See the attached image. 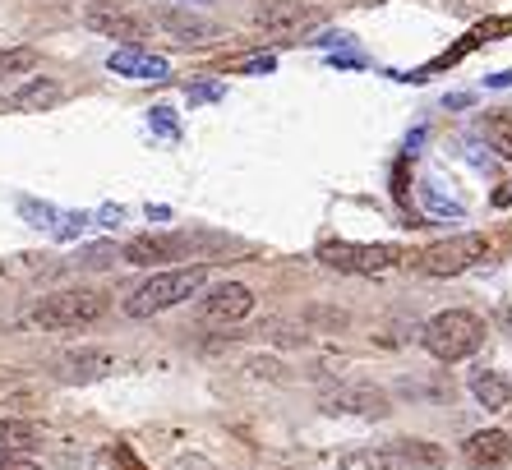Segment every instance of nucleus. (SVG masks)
<instances>
[{
  "label": "nucleus",
  "instance_id": "obj_6",
  "mask_svg": "<svg viewBox=\"0 0 512 470\" xmlns=\"http://www.w3.org/2000/svg\"><path fill=\"white\" fill-rule=\"evenodd\" d=\"M84 24L93 28L97 37H120L125 47H139L143 37H148V19L134 14L130 5H116V0H97V5H88Z\"/></svg>",
  "mask_w": 512,
  "mask_h": 470
},
{
  "label": "nucleus",
  "instance_id": "obj_7",
  "mask_svg": "<svg viewBox=\"0 0 512 470\" xmlns=\"http://www.w3.org/2000/svg\"><path fill=\"white\" fill-rule=\"evenodd\" d=\"M254 24H259L263 33L296 37V33L319 28V10H314V5H296V0H263L259 10H254Z\"/></svg>",
  "mask_w": 512,
  "mask_h": 470
},
{
  "label": "nucleus",
  "instance_id": "obj_28",
  "mask_svg": "<svg viewBox=\"0 0 512 470\" xmlns=\"http://www.w3.org/2000/svg\"><path fill=\"white\" fill-rule=\"evenodd\" d=\"M245 70H250V74H268V70H273V56H259V60H250Z\"/></svg>",
  "mask_w": 512,
  "mask_h": 470
},
{
  "label": "nucleus",
  "instance_id": "obj_33",
  "mask_svg": "<svg viewBox=\"0 0 512 470\" xmlns=\"http://www.w3.org/2000/svg\"><path fill=\"white\" fill-rule=\"evenodd\" d=\"M503 323H508V328H512V309H508V314H503Z\"/></svg>",
  "mask_w": 512,
  "mask_h": 470
},
{
  "label": "nucleus",
  "instance_id": "obj_18",
  "mask_svg": "<svg viewBox=\"0 0 512 470\" xmlns=\"http://www.w3.org/2000/svg\"><path fill=\"white\" fill-rule=\"evenodd\" d=\"M42 443V429L28 420H0V447H10V452H28V447Z\"/></svg>",
  "mask_w": 512,
  "mask_h": 470
},
{
  "label": "nucleus",
  "instance_id": "obj_12",
  "mask_svg": "<svg viewBox=\"0 0 512 470\" xmlns=\"http://www.w3.org/2000/svg\"><path fill=\"white\" fill-rule=\"evenodd\" d=\"M157 24H162V33L176 37V42H185V47H199V42H213V37H222L208 19H194V14L185 10H157L153 14Z\"/></svg>",
  "mask_w": 512,
  "mask_h": 470
},
{
  "label": "nucleus",
  "instance_id": "obj_15",
  "mask_svg": "<svg viewBox=\"0 0 512 470\" xmlns=\"http://www.w3.org/2000/svg\"><path fill=\"white\" fill-rule=\"evenodd\" d=\"M342 470H411L397 447H360V452H346Z\"/></svg>",
  "mask_w": 512,
  "mask_h": 470
},
{
  "label": "nucleus",
  "instance_id": "obj_9",
  "mask_svg": "<svg viewBox=\"0 0 512 470\" xmlns=\"http://www.w3.org/2000/svg\"><path fill=\"white\" fill-rule=\"evenodd\" d=\"M194 249L190 235H134L125 245V263L134 268H157V263H171V259H185Z\"/></svg>",
  "mask_w": 512,
  "mask_h": 470
},
{
  "label": "nucleus",
  "instance_id": "obj_14",
  "mask_svg": "<svg viewBox=\"0 0 512 470\" xmlns=\"http://www.w3.org/2000/svg\"><path fill=\"white\" fill-rule=\"evenodd\" d=\"M471 397H476L485 411H508L512 406L508 378L494 374V369H476V374H471Z\"/></svg>",
  "mask_w": 512,
  "mask_h": 470
},
{
  "label": "nucleus",
  "instance_id": "obj_8",
  "mask_svg": "<svg viewBox=\"0 0 512 470\" xmlns=\"http://www.w3.org/2000/svg\"><path fill=\"white\" fill-rule=\"evenodd\" d=\"M323 411L333 415H360V420H383L388 415V397L370 383H342V388L323 392Z\"/></svg>",
  "mask_w": 512,
  "mask_h": 470
},
{
  "label": "nucleus",
  "instance_id": "obj_29",
  "mask_svg": "<svg viewBox=\"0 0 512 470\" xmlns=\"http://www.w3.org/2000/svg\"><path fill=\"white\" fill-rule=\"evenodd\" d=\"M489 88H512V70H503V74H489Z\"/></svg>",
  "mask_w": 512,
  "mask_h": 470
},
{
  "label": "nucleus",
  "instance_id": "obj_11",
  "mask_svg": "<svg viewBox=\"0 0 512 470\" xmlns=\"http://www.w3.org/2000/svg\"><path fill=\"white\" fill-rule=\"evenodd\" d=\"M462 457L476 470H503L512 461V438L503 429H480V434H471L462 443Z\"/></svg>",
  "mask_w": 512,
  "mask_h": 470
},
{
  "label": "nucleus",
  "instance_id": "obj_25",
  "mask_svg": "<svg viewBox=\"0 0 512 470\" xmlns=\"http://www.w3.org/2000/svg\"><path fill=\"white\" fill-rule=\"evenodd\" d=\"M116 259V249L111 245H97V249H84V263L88 268H107V263Z\"/></svg>",
  "mask_w": 512,
  "mask_h": 470
},
{
  "label": "nucleus",
  "instance_id": "obj_16",
  "mask_svg": "<svg viewBox=\"0 0 512 470\" xmlns=\"http://www.w3.org/2000/svg\"><path fill=\"white\" fill-rule=\"evenodd\" d=\"M56 102H60V83L56 79H33L10 97L14 111H51Z\"/></svg>",
  "mask_w": 512,
  "mask_h": 470
},
{
  "label": "nucleus",
  "instance_id": "obj_1",
  "mask_svg": "<svg viewBox=\"0 0 512 470\" xmlns=\"http://www.w3.org/2000/svg\"><path fill=\"white\" fill-rule=\"evenodd\" d=\"M208 286V263H190V268H167L148 277L134 295H125V314L130 318H153L171 305H185L190 295H199Z\"/></svg>",
  "mask_w": 512,
  "mask_h": 470
},
{
  "label": "nucleus",
  "instance_id": "obj_19",
  "mask_svg": "<svg viewBox=\"0 0 512 470\" xmlns=\"http://www.w3.org/2000/svg\"><path fill=\"white\" fill-rule=\"evenodd\" d=\"M485 139L494 153L512 157V116H485Z\"/></svg>",
  "mask_w": 512,
  "mask_h": 470
},
{
  "label": "nucleus",
  "instance_id": "obj_21",
  "mask_svg": "<svg viewBox=\"0 0 512 470\" xmlns=\"http://www.w3.org/2000/svg\"><path fill=\"white\" fill-rule=\"evenodd\" d=\"M420 199H425V208L434 212V217H462V203H453V199H443L439 189H420Z\"/></svg>",
  "mask_w": 512,
  "mask_h": 470
},
{
  "label": "nucleus",
  "instance_id": "obj_2",
  "mask_svg": "<svg viewBox=\"0 0 512 470\" xmlns=\"http://www.w3.org/2000/svg\"><path fill=\"white\" fill-rule=\"evenodd\" d=\"M111 309V295L107 291H88V286H74V291H56V295H42L33 309H28V323L33 328H47V332H74V328H88L97 318Z\"/></svg>",
  "mask_w": 512,
  "mask_h": 470
},
{
  "label": "nucleus",
  "instance_id": "obj_20",
  "mask_svg": "<svg viewBox=\"0 0 512 470\" xmlns=\"http://www.w3.org/2000/svg\"><path fill=\"white\" fill-rule=\"evenodd\" d=\"M33 51L28 47H10V51H0V79L5 74H24V70H33Z\"/></svg>",
  "mask_w": 512,
  "mask_h": 470
},
{
  "label": "nucleus",
  "instance_id": "obj_17",
  "mask_svg": "<svg viewBox=\"0 0 512 470\" xmlns=\"http://www.w3.org/2000/svg\"><path fill=\"white\" fill-rule=\"evenodd\" d=\"M397 452L406 457V466L411 470H443V452L434 443H420V438H402V443H393Z\"/></svg>",
  "mask_w": 512,
  "mask_h": 470
},
{
  "label": "nucleus",
  "instance_id": "obj_3",
  "mask_svg": "<svg viewBox=\"0 0 512 470\" xmlns=\"http://www.w3.org/2000/svg\"><path fill=\"white\" fill-rule=\"evenodd\" d=\"M425 351L443 365H457L466 355H476L485 346V318L471 314V309H443V314L429 318L425 328Z\"/></svg>",
  "mask_w": 512,
  "mask_h": 470
},
{
  "label": "nucleus",
  "instance_id": "obj_23",
  "mask_svg": "<svg viewBox=\"0 0 512 470\" xmlns=\"http://www.w3.org/2000/svg\"><path fill=\"white\" fill-rule=\"evenodd\" d=\"M0 470H42L33 457H24V452H10V447H0Z\"/></svg>",
  "mask_w": 512,
  "mask_h": 470
},
{
  "label": "nucleus",
  "instance_id": "obj_27",
  "mask_svg": "<svg viewBox=\"0 0 512 470\" xmlns=\"http://www.w3.org/2000/svg\"><path fill=\"white\" fill-rule=\"evenodd\" d=\"M171 470H213V466H208V461H203V457H180Z\"/></svg>",
  "mask_w": 512,
  "mask_h": 470
},
{
  "label": "nucleus",
  "instance_id": "obj_24",
  "mask_svg": "<svg viewBox=\"0 0 512 470\" xmlns=\"http://www.w3.org/2000/svg\"><path fill=\"white\" fill-rule=\"evenodd\" d=\"M153 130H162V134H171V139H176V134H180V125H176V116H171V106H153Z\"/></svg>",
  "mask_w": 512,
  "mask_h": 470
},
{
  "label": "nucleus",
  "instance_id": "obj_4",
  "mask_svg": "<svg viewBox=\"0 0 512 470\" xmlns=\"http://www.w3.org/2000/svg\"><path fill=\"white\" fill-rule=\"evenodd\" d=\"M397 254L393 245H346V240H323L319 245V263L337 272H360V277H379V272H393L397 268Z\"/></svg>",
  "mask_w": 512,
  "mask_h": 470
},
{
  "label": "nucleus",
  "instance_id": "obj_32",
  "mask_svg": "<svg viewBox=\"0 0 512 470\" xmlns=\"http://www.w3.org/2000/svg\"><path fill=\"white\" fill-rule=\"evenodd\" d=\"M453 5H480V0H453Z\"/></svg>",
  "mask_w": 512,
  "mask_h": 470
},
{
  "label": "nucleus",
  "instance_id": "obj_22",
  "mask_svg": "<svg viewBox=\"0 0 512 470\" xmlns=\"http://www.w3.org/2000/svg\"><path fill=\"white\" fill-rule=\"evenodd\" d=\"M19 212H24V217H33V226H51V222H56V212H51L47 203H37V199H19Z\"/></svg>",
  "mask_w": 512,
  "mask_h": 470
},
{
  "label": "nucleus",
  "instance_id": "obj_10",
  "mask_svg": "<svg viewBox=\"0 0 512 470\" xmlns=\"http://www.w3.org/2000/svg\"><path fill=\"white\" fill-rule=\"evenodd\" d=\"M254 314V291L240 282H227L203 295V323H245Z\"/></svg>",
  "mask_w": 512,
  "mask_h": 470
},
{
  "label": "nucleus",
  "instance_id": "obj_5",
  "mask_svg": "<svg viewBox=\"0 0 512 470\" xmlns=\"http://www.w3.org/2000/svg\"><path fill=\"white\" fill-rule=\"evenodd\" d=\"M485 254H489L485 235H453V240L429 245L425 254H420V268H425L429 277H457V272H466L471 263L485 259Z\"/></svg>",
  "mask_w": 512,
  "mask_h": 470
},
{
  "label": "nucleus",
  "instance_id": "obj_13",
  "mask_svg": "<svg viewBox=\"0 0 512 470\" xmlns=\"http://www.w3.org/2000/svg\"><path fill=\"white\" fill-rule=\"evenodd\" d=\"M111 70L125 74V79H167L171 65L162 56H153V51H143V47H120L116 56H111Z\"/></svg>",
  "mask_w": 512,
  "mask_h": 470
},
{
  "label": "nucleus",
  "instance_id": "obj_30",
  "mask_svg": "<svg viewBox=\"0 0 512 470\" xmlns=\"http://www.w3.org/2000/svg\"><path fill=\"white\" fill-rule=\"evenodd\" d=\"M148 217H153V222H171V208H162V203H153V208H148Z\"/></svg>",
  "mask_w": 512,
  "mask_h": 470
},
{
  "label": "nucleus",
  "instance_id": "obj_31",
  "mask_svg": "<svg viewBox=\"0 0 512 470\" xmlns=\"http://www.w3.org/2000/svg\"><path fill=\"white\" fill-rule=\"evenodd\" d=\"M194 97H199V102H203V97H222V88H217V83H208V88H203V83H199V88H194Z\"/></svg>",
  "mask_w": 512,
  "mask_h": 470
},
{
  "label": "nucleus",
  "instance_id": "obj_26",
  "mask_svg": "<svg viewBox=\"0 0 512 470\" xmlns=\"http://www.w3.org/2000/svg\"><path fill=\"white\" fill-rule=\"evenodd\" d=\"M111 466H116V470H143V461L134 457L130 447H116V452H111Z\"/></svg>",
  "mask_w": 512,
  "mask_h": 470
}]
</instances>
